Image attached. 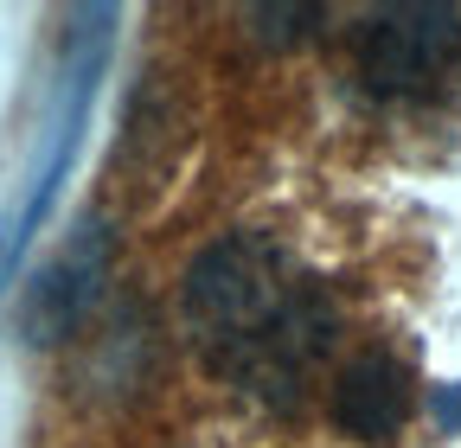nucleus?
I'll list each match as a JSON object with an SVG mask.
<instances>
[{"instance_id": "5", "label": "nucleus", "mask_w": 461, "mask_h": 448, "mask_svg": "<svg viewBox=\"0 0 461 448\" xmlns=\"http://www.w3.org/2000/svg\"><path fill=\"white\" fill-rule=\"evenodd\" d=\"M333 423L353 442H384L411 423V372L391 353H359L333 378Z\"/></svg>"}, {"instance_id": "2", "label": "nucleus", "mask_w": 461, "mask_h": 448, "mask_svg": "<svg viewBox=\"0 0 461 448\" xmlns=\"http://www.w3.org/2000/svg\"><path fill=\"white\" fill-rule=\"evenodd\" d=\"M109 20H115L109 7H90V13H77V26H71V39H65V84H58L45 160H39V180H32L26 205L14 211L7 237H0V282L14 275V256L26 250V237L39 231V218L51 211L58 186H65V174H71V154H77V135H84V109H90V96H96V71H103V58H109Z\"/></svg>"}, {"instance_id": "6", "label": "nucleus", "mask_w": 461, "mask_h": 448, "mask_svg": "<svg viewBox=\"0 0 461 448\" xmlns=\"http://www.w3.org/2000/svg\"><path fill=\"white\" fill-rule=\"evenodd\" d=\"M250 20L263 26V39H276V45H295V39H308V32L327 20V7H257Z\"/></svg>"}, {"instance_id": "3", "label": "nucleus", "mask_w": 461, "mask_h": 448, "mask_svg": "<svg viewBox=\"0 0 461 448\" xmlns=\"http://www.w3.org/2000/svg\"><path fill=\"white\" fill-rule=\"evenodd\" d=\"M461 65V7L448 0H397L359 26V77L378 96H423Z\"/></svg>"}, {"instance_id": "1", "label": "nucleus", "mask_w": 461, "mask_h": 448, "mask_svg": "<svg viewBox=\"0 0 461 448\" xmlns=\"http://www.w3.org/2000/svg\"><path fill=\"white\" fill-rule=\"evenodd\" d=\"M302 282L308 275H288V256L257 231L218 237L212 250H199V263L186 269L180 308H186V327H193L205 365L238 384V372L276 333V320L288 314Z\"/></svg>"}, {"instance_id": "4", "label": "nucleus", "mask_w": 461, "mask_h": 448, "mask_svg": "<svg viewBox=\"0 0 461 448\" xmlns=\"http://www.w3.org/2000/svg\"><path fill=\"white\" fill-rule=\"evenodd\" d=\"M109 263H115V237H109L103 218H90L84 231L26 282L20 327H26L32 346H58V340H71V333L84 327V314L96 308V295L109 282Z\"/></svg>"}]
</instances>
